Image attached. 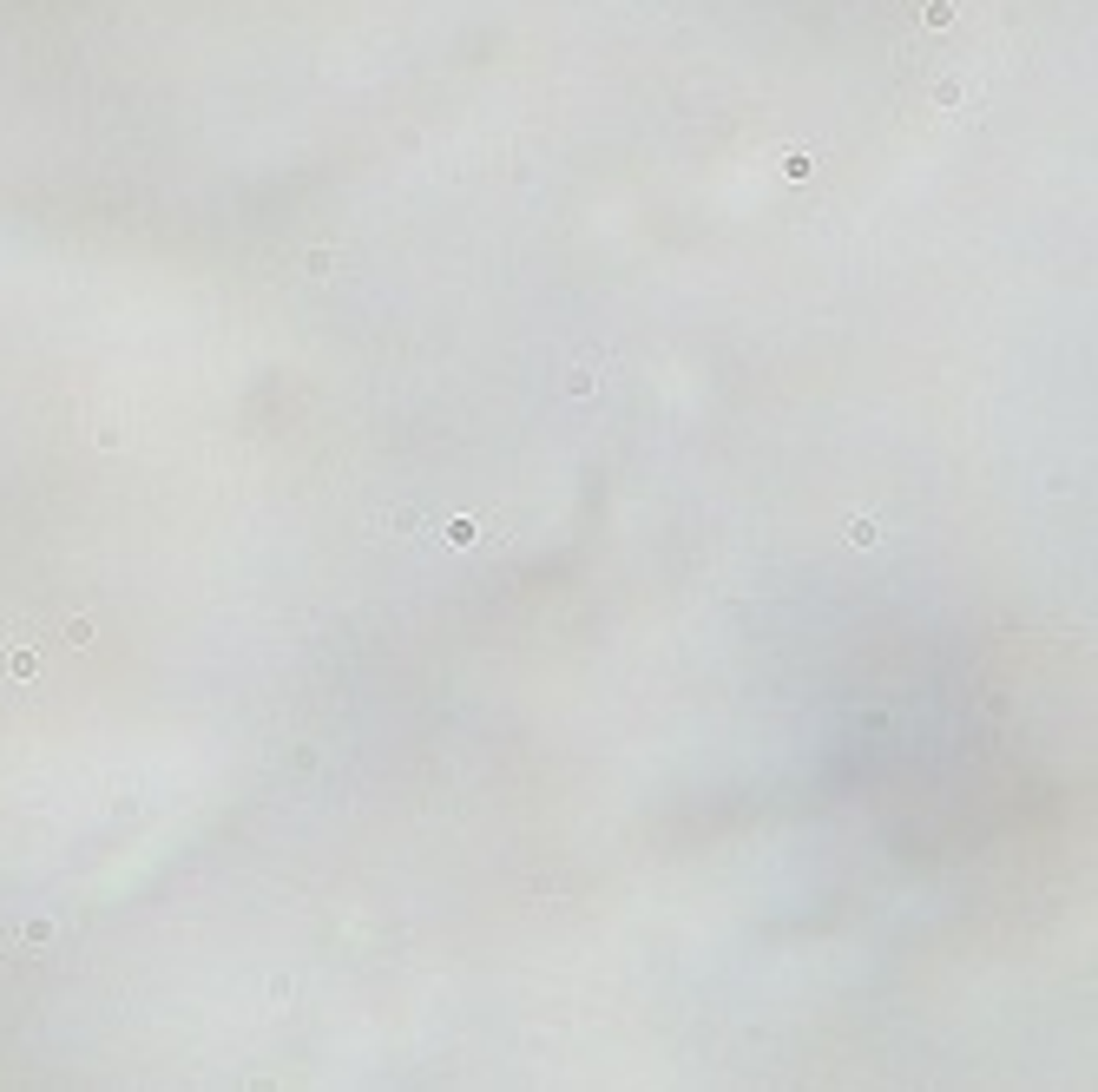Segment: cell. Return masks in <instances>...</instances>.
<instances>
[{
    "label": "cell",
    "mask_w": 1098,
    "mask_h": 1092,
    "mask_svg": "<svg viewBox=\"0 0 1098 1092\" xmlns=\"http://www.w3.org/2000/svg\"><path fill=\"white\" fill-rule=\"evenodd\" d=\"M848 539H855V546H875V520H868V513H848Z\"/></svg>",
    "instance_id": "8992f818"
},
{
    "label": "cell",
    "mask_w": 1098,
    "mask_h": 1092,
    "mask_svg": "<svg viewBox=\"0 0 1098 1092\" xmlns=\"http://www.w3.org/2000/svg\"><path fill=\"white\" fill-rule=\"evenodd\" d=\"M60 639L73 645V652H79V645H92V619H86V613H79V619H66V632H60Z\"/></svg>",
    "instance_id": "52a82bcc"
},
{
    "label": "cell",
    "mask_w": 1098,
    "mask_h": 1092,
    "mask_svg": "<svg viewBox=\"0 0 1098 1092\" xmlns=\"http://www.w3.org/2000/svg\"><path fill=\"white\" fill-rule=\"evenodd\" d=\"M382 526H395V533H428V520H421V513H408V507L382 513Z\"/></svg>",
    "instance_id": "5b68a950"
},
{
    "label": "cell",
    "mask_w": 1098,
    "mask_h": 1092,
    "mask_svg": "<svg viewBox=\"0 0 1098 1092\" xmlns=\"http://www.w3.org/2000/svg\"><path fill=\"white\" fill-rule=\"evenodd\" d=\"M434 533H441L447 546H474V539H480V520H441Z\"/></svg>",
    "instance_id": "3957f363"
},
{
    "label": "cell",
    "mask_w": 1098,
    "mask_h": 1092,
    "mask_svg": "<svg viewBox=\"0 0 1098 1092\" xmlns=\"http://www.w3.org/2000/svg\"><path fill=\"white\" fill-rule=\"evenodd\" d=\"M53 935H60V921H53V914H33V921L20 928V948H46Z\"/></svg>",
    "instance_id": "7a4b0ae2"
},
{
    "label": "cell",
    "mask_w": 1098,
    "mask_h": 1092,
    "mask_svg": "<svg viewBox=\"0 0 1098 1092\" xmlns=\"http://www.w3.org/2000/svg\"><path fill=\"white\" fill-rule=\"evenodd\" d=\"M593 389H599V382H593V362H572V369H566V395H579V402H586Z\"/></svg>",
    "instance_id": "277c9868"
},
{
    "label": "cell",
    "mask_w": 1098,
    "mask_h": 1092,
    "mask_svg": "<svg viewBox=\"0 0 1098 1092\" xmlns=\"http://www.w3.org/2000/svg\"><path fill=\"white\" fill-rule=\"evenodd\" d=\"M329 264H336V251H329V244H316V251L303 257V270H310V277H329Z\"/></svg>",
    "instance_id": "ba28073f"
},
{
    "label": "cell",
    "mask_w": 1098,
    "mask_h": 1092,
    "mask_svg": "<svg viewBox=\"0 0 1098 1092\" xmlns=\"http://www.w3.org/2000/svg\"><path fill=\"white\" fill-rule=\"evenodd\" d=\"M7 678H14V685H33V678H40V645H7Z\"/></svg>",
    "instance_id": "6da1fadb"
}]
</instances>
